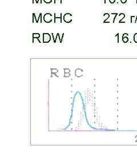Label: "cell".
<instances>
[{"mask_svg": "<svg viewBox=\"0 0 137 154\" xmlns=\"http://www.w3.org/2000/svg\"><path fill=\"white\" fill-rule=\"evenodd\" d=\"M42 14L41 13L39 14V16L37 17L35 13H33L32 15L33 23H42Z\"/></svg>", "mask_w": 137, "mask_h": 154, "instance_id": "1", "label": "cell"}, {"mask_svg": "<svg viewBox=\"0 0 137 154\" xmlns=\"http://www.w3.org/2000/svg\"><path fill=\"white\" fill-rule=\"evenodd\" d=\"M62 21V13L54 14V22L55 24H61Z\"/></svg>", "mask_w": 137, "mask_h": 154, "instance_id": "2", "label": "cell"}, {"mask_svg": "<svg viewBox=\"0 0 137 154\" xmlns=\"http://www.w3.org/2000/svg\"><path fill=\"white\" fill-rule=\"evenodd\" d=\"M53 19V15L50 13H47L45 14L43 17L44 21L45 22H46V23H50V22H52Z\"/></svg>", "mask_w": 137, "mask_h": 154, "instance_id": "3", "label": "cell"}, {"mask_svg": "<svg viewBox=\"0 0 137 154\" xmlns=\"http://www.w3.org/2000/svg\"><path fill=\"white\" fill-rule=\"evenodd\" d=\"M63 19L66 23H70L72 22V14L69 13H65L63 16Z\"/></svg>", "mask_w": 137, "mask_h": 154, "instance_id": "4", "label": "cell"}, {"mask_svg": "<svg viewBox=\"0 0 137 154\" xmlns=\"http://www.w3.org/2000/svg\"><path fill=\"white\" fill-rule=\"evenodd\" d=\"M51 40V36L48 33H44L43 34V42L49 43Z\"/></svg>", "mask_w": 137, "mask_h": 154, "instance_id": "5", "label": "cell"}, {"mask_svg": "<svg viewBox=\"0 0 137 154\" xmlns=\"http://www.w3.org/2000/svg\"><path fill=\"white\" fill-rule=\"evenodd\" d=\"M118 16V22L119 23H125V22H123L122 21L125 18V14L124 13H120Z\"/></svg>", "mask_w": 137, "mask_h": 154, "instance_id": "6", "label": "cell"}, {"mask_svg": "<svg viewBox=\"0 0 137 154\" xmlns=\"http://www.w3.org/2000/svg\"><path fill=\"white\" fill-rule=\"evenodd\" d=\"M128 34H126V33H125V34L123 35V37H122V41L124 43H127L128 41Z\"/></svg>", "mask_w": 137, "mask_h": 154, "instance_id": "7", "label": "cell"}, {"mask_svg": "<svg viewBox=\"0 0 137 154\" xmlns=\"http://www.w3.org/2000/svg\"><path fill=\"white\" fill-rule=\"evenodd\" d=\"M103 17H104V21H103V23H106L107 19L110 18V14L109 13H105L103 14Z\"/></svg>", "mask_w": 137, "mask_h": 154, "instance_id": "8", "label": "cell"}, {"mask_svg": "<svg viewBox=\"0 0 137 154\" xmlns=\"http://www.w3.org/2000/svg\"><path fill=\"white\" fill-rule=\"evenodd\" d=\"M40 34H38V33H33V41H34L35 39H37V40L39 41V42L41 43V42L38 40V38H40Z\"/></svg>", "mask_w": 137, "mask_h": 154, "instance_id": "9", "label": "cell"}, {"mask_svg": "<svg viewBox=\"0 0 137 154\" xmlns=\"http://www.w3.org/2000/svg\"><path fill=\"white\" fill-rule=\"evenodd\" d=\"M111 17H112L113 22V23H114V22H115L116 19V18H117V16H118V13H111Z\"/></svg>", "mask_w": 137, "mask_h": 154, "instance_id": "10", "label": "cell"}, {"mask_svg": "<svg viewBox=\"0 0 137 154\" xmlns=\"http://www.w3.org/2000/svg\"><path fill=\"white\" fill-rule=\"evenodd\" d=\"M32 3L33 4H42V0H32Z\"/></svg>", "mask_w": 137, "mask_h": 154, "instance_id": "11", "label": "cell"}, {"mask_svg": "<svg viewBox=\"0 0 137 154\" xmlns=\"http://www.w3.org/2000/svg\"><path fill=\"white\" fill-rule=\"evenodd\" d=\"M131 23H136V16H131L130 17Z\"/></svg>", "mask_w": 137, "mask_h": 154, "instance_id": "12", "label": "cell"}, {"mask_svg": "<svg viewBox=\"0 0 137 154\" xmlns=\"http://www.w3.org/2000/svg\"><path fill=\"white\" fill-rule=\"evenodd\" d=\"M54 4H62V0H54Z\"/></svg>", "mask_w": 137, "mask_h": 154, "instance_id": "13", "label": "cell"}, {"mask_svg": "<svg viewBox=\"0 0 137 154\" xmlns=\"http://www.w3.org/2000/svg\"><path fill=\"white\" fill-rule=\"evenodd\" d=\"M43 1H44V2L45 4H51V3H52V1H53V0H43Z\"/></svg>", "mask_w": 137, "mask_h": 154, "instance_id": "14", "label": "cell"}, {"mask_svg": "<svg viewBox=\"0 0 137 154\" xmlns=\"http://www.w3.org/2000/svg\"><path fill=\"white\" fill-rule=\"evenodd\" d=\"M134 41L135 43H137V33H135L134 35Z\"/></svg>", "mask_w": 137, "mask_h": 154, "instance_id": "15", "label": "cell"}, {"mask_svg": "<svg viewBox=\"0 0 137 154\" xmlns=\"http://www.w3.org/2000/svg\"><path fill=\"white\" fill-rule=\"evenodd\" d=\"M116 37L117 38V42H119V34H117L116 35Z\"/></svg>", "mask_w": 137, "mask_h": 154, "instance_id": "16", "label": "cell"}, {"mask_svg": "<svg viewBox=\"0 0 137 154\" xmlns=\"http://www.w3.org/2000/svg\"><path fill=\"white\" fill-rule=\"evenodd\" d=\"M121 3L123 4H125L127 2V0H121Z\"/></svg>", "mask_w": 137, "mask_h": 154, "instance_id": "17", "label": "cell"}, {"mask_svg": "<svg viewBox=\"0 0 137 154\" xmlns=\"http://www.w3.org/2000/svg\"><path fill=\"white\" fill-rule=\"evenodd\" d=\"M109 2H110V3L111 4H114L115 3L116 0H109Z\"/></svg>", "mask_w": 137, "mask_h": 154, "instance_id": "18", "label": "cell"}, {"mask_svg": "<svg viewBox=\"0 0 137 154\" xmlns=\"http://www.w3.org/2000/svg\"><path fill=\"white\" fill-rule=\"evenodd\" d=\"M102 2H103V4H106V0H102Z\"/></svg>", "mask_w": 137, "mask_h": 154, "instance_id": "19", "label": "cell"}, {"mask_svg": "<svg viewBox=\"0 0 137 154\" xmlns=\"http://www.w3.org/2000/svg\"><path fill=\"white\" fill-rule=\"evenodd\" d=\"M136 4H137V0L136 1Z\"/></svg>", "mask_w": 137, "mask_h": 154, "instance_id": "20", "label": "cell"}]
</instances>
